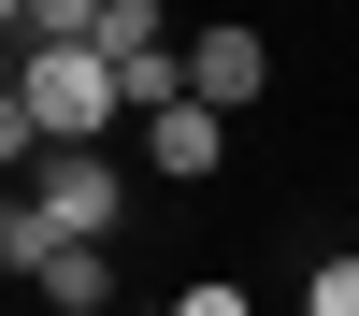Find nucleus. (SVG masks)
<instances>
[{
	"label": "nucleus",
	"instance_id": "obj_1",
	"mask_svg": "<svg viewBox=\"0 0 359 316\" xmlns=\"http://www.w3.org/2000/svg\"><path fill=\"white\" fill-rule=\"evenodd\" d=\"M15 101H29V130L57 144V158H86V144H115V72H101V43H29L15 57Z\"/></svg>",
	"mask_w": 359,
	"mask_h": 316
},
{
	"label": "nucleus",
	"instance_id": "obj_2",
	"mask_svg": "<svg viewBox=\"0 0 359 316\" xmlns=\"http://www.w3.org/2000/svg\"><path fill=\"white\" fill-rule=\"evenodd\" d=\"M29 216H43L57 245H115V230H130V172H115V144L43 158V172H29Z\"/></svg>",
	"mask_w": 359,
	"mask_h": 316
},
{
	"label": "nucleus",
	"instance_id": "obj_3",
	"mask_svg": "<svg viewBox=\"0 0 359 316\" xmlns=\"http://www.w3.org/2000/svg\"><path fill=\"white\" fill-rule=\"evenodd\" d=\"M259 86H273V43L259 29H187V101L201 115H245Z\"/></svg>",
	"mask_w": 359,
	"mask_h": 316
},
{
	"label": "nucleus",
	"instance_id": "obj_4",
	"mask_svg": "<svg viewBox=\"0 0 359 316\" xmlns=\"http://www.w3.org/2000/svg\"><path fill=\"white\" fill-rule=\"evenodd\" d=\"M101 302H115V245H57L29 273V316H101Z\"/></svg>",
	"mask_w": 359,
	"mask_h": 316
},
{
	"label": "nucleus",
	"instance_id": "obj_5",
	"mask_svg": "<svg viewBox=\"0 0 359 316\" xmlns=\"http://www.w3.org/2000/svg\"><path fill=\"white\" fill-rule=\"evenodd\" d=\"M144 158H158V172H172V187H201V172H216V158H230V115H201V101H172V115H158V130H144Z\"/></svg>",
	"mask_w": 359,
	"mask_h": 316
},
{
	"label": "nucleus",
	"instance_id": "obj_6",
	"mask_svg": "<svg viewBox=\"0 0 359 316\" xmlns=\"http://www.w3.org/2000/svg\"><path fill=\"white\" fill-rule=\"evenodd\" d=\"M158 43H172L158 0H101V72H115V57H158Z\"/></svg>",
	"mask_w": 359,
	"mask_h": 316
},
{
	"label": "nucleus",
	"instance_id": "obj_7",
	"mask_svg": "<svg viewBox=\"0 0 359 316\" xmlns=\"http://www.w3.org/2000/svg\"><path fill=\"white\" fill-rule=\"evenodd\" d=\"M302 316H359V259H316V273H302Z\"/></svg>",
	"mask_w": 359,
	"mask_h": 316
},
{
	"label": "nucleus",
	"instance_id": "obj_8",
	"mask_svg": "<svg viewBox=\"0 0 359 316\" xmlns=\"http://www.w3.org/2000/svg\"><path fill=\"white\" fill-rule=\"evenodd\" d=\"M43 259H57V230H43V216L15 201V230H0V273H43Z\"/></svg>",
	"mask_w": 359,
	"mask_h": 316
},
{
	"label": "nucleus",
	"instance_id": "obj_9",
	"mask_svg": "<svg viewBox=\"0 0 359 316\" xmlns=\"http://www.w3.org/2000/svg\"><path fill=\"white\" fill-rule=\"evenodd\" d=\"M172 316H245V287L216 273V287H187V302H172Z\"/></svg>",
	"mask_w": 359,
	"mask_h": 316
},
{
	"label": "nucleus",
	"instance_id": "obj_10",
	"mask_svg": "<svg viewBox=\"0 0 359 316\" xmlns=\"http://www.w3.org/2000/svg\"><path fill=\"white\" fill-rule=\"evenodd\" d=\"M15 201H29V187H0V230H15Z\"/></svg>",
	"mask_w": 359,
	"mask_h": 316
},
{
	"label": "nucleus",
	"instance_id": "obj_11",
	"mask_svg": "<svg viewBox=\"0 0 359 316\" xmlns=\"http://www.w3.org/2000/svg\"><path fill=\"white\" fill-rule=\"evenodd\" d=\"M130 316H172V302H130Z\"/></svg>",
	"mask_w": 359,
	"mask_h": 316
}]
</instances>
